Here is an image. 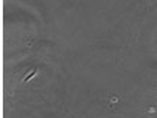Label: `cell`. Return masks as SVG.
Instances as JSON below:
<instances>
[{"label": "cell", "instance_id": "obj_1", "mask_svg": "<svg viewBox=\"0 0 157 118\" xmlns=\"http://www.w3.org/2000/svg\"><path fill=\"white\" fill-rule=\"evenodd\" d=\"M36 74H38V69H32V71L29 72L28 75L23 78V82H25V84H26V82H29L32 78H35V76H36Z\"/></svg>", "mask_w": 157, "mask_h": 118}]
</instances>
